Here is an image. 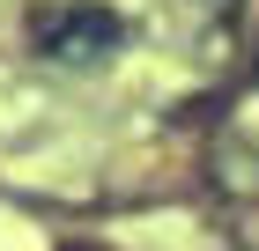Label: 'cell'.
Returning <instances> with one entry per match:
<instances>
[{
	"mask_svg": "<svg viewBox=\"0 0 259 251\" xmlns=\"http://www.w3.org/2000/svg\"><path fill=\"white\" fill-rule=\"evenodd\" d=\"M22 37L45 67H104L126 44V15L104 0H37L22 15Z\"/></svg>",
	"mask_w": 259,
	"mask_h": 251,
	"instance_id": "cell-1",
	"label": "cell"
},
{
	"mask_svg": "<svg viewBox=\"0 0 259 251\" xmlns=\"http://www.w3.org/2000/svg\"><path fill=\"white\" fill-rule=\"evenodd\" d=\"M207 177H215V192L252 199L259 192V155L244 148V140H215V148H207Z\"/></svg>",
	"mask_w": 259,
	"mask_h": 251,
	"instance_id": "cell-2",
	"label": "cell"
},
{
	"mask_svg": "<svg viewBox=\"0 0 259 251\" xmlns=\"http://www.w3.org/2000/svg\"><path fill=\"white\" fill-rule=\"evenodd\" d=\"M200 15H207V22H215V30H222V22L237 15V0H200Z\"/></svg>",
	"mask_w": 259,
	"mask_h": 251,
	"instance_id": "cell-3",
	"label": "cell"
},
{
	"mask_svg": "<svg viewBox=\"0 0 259 251\" xmlns=\"http://www.w3.org/2000/svg\"><path fill=\"white\" fill-rule=\"evenodd\" d=\"M252 67H259V59H252Z\"/></svg>",
	"mask_w": 259,
	"mask_h": 251,
	"instance_id": "cell-4",
	"label": "cell"
}]
</instances>
